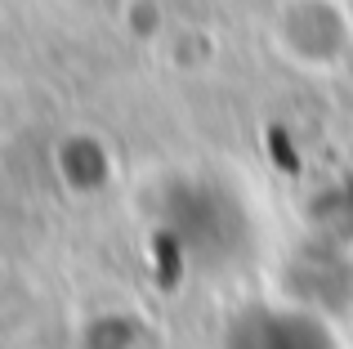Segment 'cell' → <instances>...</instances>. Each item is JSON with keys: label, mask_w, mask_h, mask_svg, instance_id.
<instances>
[{"label": "cell", "mask_w": 353, "mask_h": 349, "mask_svg": "<svg viewBox=\"0 0 353 349\" xmlns=\"http://www.w3.org/2000/svg\"><path fill=\"white\" fill-rule=\"evenodd\" d=\"M237 349H331V341L327 332L300 323V318H268V323L250 327L237 341Z\"/></svg>", "instance_id": "cell-1"}]
</instances>
